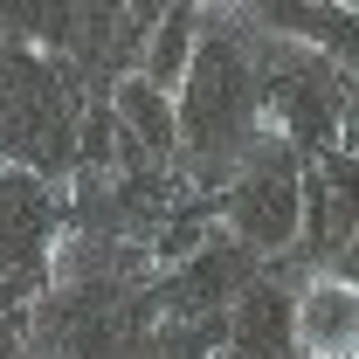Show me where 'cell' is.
I'll use <instances>...</instances> for the list:
<instances>
[{
	"instance_id": "obj_4",
	"label": "cell",
	"mask_w": 359,
	"mask_h": 359,
	"mask_svg": "<svg viewBox=\"0 0 359 359\" xmlns=\"http://www.w3.org/2000/svg\"><path fill=\"white\" fill-rule=\"evenodd\" d=\"M228 242L249 249V256H290L297 249V228H304V159L276 138H256L249 159L228 173Z\"/></svg>"
},
{
	"instance_id": "obj_8",
	"label": "cell",
	"mask_w": 359,
	"mask_h": 359,
	"mask_svg": "<svg viewBox=\"0 0 359 359\" xmlns=\"http://www.w3.org/2000/svg\"><path fill=\"white\" fill-rule=\"evenodd\" d=\"M290 290L283 283H269L256 276L222 318V359H290L297 353V339H290Z\"/></svg>"
},
{
	"instance_id": "obj_9",
	"label": "cell",
	"mask_w": 359,
	"mask_h": 359,
	"mask_svg": "<svg viewBox=\"0 0 359 359\" xmlns=\"http://www.w3.org/2000/svg\"><path fill=\"white\" fill-rule=\"evenodd\" d=\"M55 242V194L48 180L0 166V269H35Z\"/></svg>"
},
{
	"instance_id": "obj_15",
	"label": "cell",
	"mask_w": 359,
	"mask_h": 359,
	"mask_svg": "<svg viewBox=\"0 0 359 359\" xmlns=\"http://www.w3.org/2000/svg\"><path fill=\"white\" fill-rule=\"evenodd\" d=\"M215 359H222V353H215Z\"/></svg>"
},
{
	"instance_id": "obj_10",
	"label": "cell",
	"mask_w": 359,
	"mask_h": 359,
	"mask_svg": "<svg viewBox=\"0 0 359 359\" xmlns=\"http://www.w3.org/2000/svg\"><path fill=\"white\" fill-rule=\"evenodd\" d=\"M263 21H269V35L325 55L332 69H346V62L359 69V7H269Z\"/></svg>"
},
{
	"instance_id": "obj_3",
	"label": "cell",
	"mask_w": 359,
	"mask_h": 359,
	"mask_svg": "<svg viewBox=\"0 0 359 359\" xmlns=\"http://www.w3.org/2000/svg\"><path fill=\"white\" fill-rule=\"evenodd\" d=\"M346 69H332L325 55L297 42H263V132L290 145L297 159H325L339 152V125H346Z\"/></svg>"
},
{
	"instance_id": "obj_2",
	"label": "cell",
	"mask_w": 359,
	"mask_h": 359,
	"mask_svg": "<svg viewBox=\"0 0 359 359\" xmlns=\"http://www.w3.org/2000/svg\"><path fill=\"white\" fill-rule=\"evenodd\" d=\"M83 90L69 62L42 55L35 42L0 35V166L55 180L83 159Z\"/></svg>"
},
{
	"instance_id": "obj_13",
	"label": "cell",
	"mask_w": 359,
	"mask_h": 359,
	"mask_svg": "<svg viewBox=\"0 0 359 359\" xmlns=\"http://www.w3.org/2000/svg\"><path fill=\"white\" fill-rule=\"evenodd\" d=\"M339 152H359V76L346 90V125H339Z\"/></svg>"
},
{
	"instance_id": "obj_5",
	"label": "cell",
	"mask_w": 359,
	"mask_h": 359,
	"mask_svg": "<svg viewBox=\"0 0 359 359\" xmlns=\"http://www.w3.org/2000/svg\"><path fill=\"white\" fill-rule=\"evenodd\" d=\"M256 256L249 249H235V242H222V235H208L187 263L166 269V283H159V311L173 318L180 332H194V325H222L228 304L256 283Z\"/></svg>"
},
{
	"instance_id": "obj_7",
	"label": "cell",
	"mask_w": 359,
	"mask_h": 359,
	"mask_svg": "<svg viewBox=\"0 0 359 359\" xmlns=\"http://www.w3.org/2000/svg\"><path fill=\"white\" fill-rule=\"evenodd\" d=\"M290 339H297V359H359V290L339 269L304 276L290 304Z\"/></svg>"
},
{
	"instance_id": "obj_11",
	"label": "cell",
	"mask_w": 359,
	"mask_h": 359,
	"mask_svg": "<svg viewBox=\"0 0 359 359\" xmlns=\"http://www.w3.org/2000/svg\"><path fill=\"white\" fill-rule=\"evenodd\" d=\"M111 118H118V132L132 138L145 159H166V152H180L173 97H166V90H152L145 76H118V83H111Z\"/></svg>"
},
{
	"instance_id": "obj_12",
	"label": "cell",
	"mask_w": 359,
	"mask_h": 359,
	"mask_svg": "<svg viewBox=\"0 0 359 359\" xmlns=\"http://www.w3.org/2000/svg\"><path fill=\"white\" fill-rule=\"evenodd\" d=\"M194 48H201V14H194V7L152 14V28H145V42H138V69H132V76H145L152 90L180 97L187 69H194Z\"/></svg>"
},
{
	"instance_id": "obj_14",
	"label": "cell",
	"mask_w": 359,
	"mask_h": 359,
	"mask_svg": "<svg viewBox=\"0 0 359 359\" xmlns=\"http://www.w3.org/2000/svg\"><path fill=\"white\" fill-rule=\"evenodd\" d=\"M332 269H339V276H346V283H353V290H359V235H353V249H346V256H339V263H332Z\"/></svg>"
},
{
	"instance_id": "obj_6",
	"label": "cell",
	"mask_w": 359,
	"mask_h": 359,
	"mask_svg": "<svg viewBox=\"0 0 359 359\" xmlns=\"http://www.w3.org/2000/svg\"><path fill=\"white\" fill-rule=\"evenodd\" d=\"M359 235V152H325L304 166V228H297V256L311 269L339 263Z\"/></svg>"
},
{
	"instance_id": "obj_1",
	"label": "cell",
	"mask_w": 359,
	"mask_h": 359,
	"mask_svg": "<svg viewBox=\"0 0 359 359\" xmlns=\"http://www.w3.org/2000/svg\"><path fill=\"white\" fill-rule=\"evenodd\" d=\"M180 145L201 173H235L263 138V42L242 21H201L194 69L173 97Z\"/></svg>"
}]
</instances>
